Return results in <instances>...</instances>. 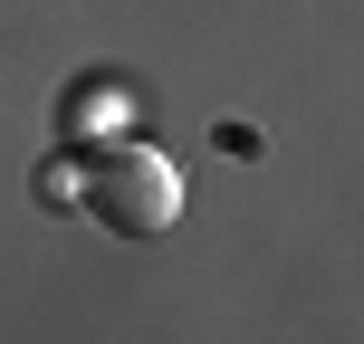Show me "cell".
Instances as JSON below:
<instances>
[{"instance_id": "cell-1", "label": "cell", "mask_w": 364, "mask_h": 344, "mask_svg": "<svg viewBox=\"0 0 364 344\" xmlns=\"http://www.w3.org/2000/svg\"><path fill=\"white\" fill-rule=\"evenodd\" d=\"M87 211L106 220L115 239H164L182 220V182H173V163L154 144H115L106 163H96V182H87Z\"/></svg>"}]
</instances>
